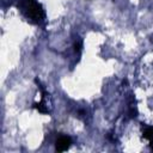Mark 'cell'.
<instances>
[{"instance_id":"obj_4","label":"cell","mask_w":153,"mask_h":153,"mask_svg":"<svg viewBox=\"0 0 153 153\" xmlns=\"http://www.w3.org/2000/svg\"><path fill=\"white\" fill-rule=\"evenodd\" d=\"M33 108H35L37 111H39L41 114H47V112H48V109L45 108V105H44V103H43V102L35 103V104H33Z\"/></svg>"},{"instance_id":"obj_5","label":"cell","mask_w":153,"mask_h":153,"mask_svg":"<svg viewBox=\"0 0 153 153\" xmlns=\"http://www.w3.org/2000/svg\"><path fill=\"white\" fill-rule=\"evenodd\" d=\"M81 49H82V42L80 39H76L75 43H74V50H75V53L80 54L81 53Z\"/></svg>"},{"instance_id":"obj_1","label":"cell","mask_w":153,"mask_h":153,"mask_svg":"<svg viewBox=\"0 0 153 153\" xmlns=\"http://www.w3.org/2000/svg\"><path fill=\"white\" fill-rule=\"evenodd\" d=\"M22 13L33 24H41L44 20V10L37 0H20L18 5Z\"/></svg>"},{"instance_id":"obj_3","label":"cell","mask_w":153,"mask_h":153,"mask_svg":"<svg viewBox=\"0 0 153 153\" xmlns=\"http://www.w3.org/2000/svg\"><path fill=\"white\" fill-rule=\"evenodd\" d=\"M142 136H143V139H146L151 145H153V127H147V128L142 131Z\"/></svg>"},{"instance_id":"obj_2","label":"cell","mask_w":153,"mask_h":153,"mask_svg":"<svg viewBox=\"0 0 153 153\" xmlns=\"http://www.w3.org/2000/svg\"><path fill=\"white\" fill-rule=\"evenodd\" d=\"M72 143V140L69 136H66V135H62L60 136L57 140H56V143H55V149L57 152H65L69 148Z\"/></svg>"}]
</instances>
